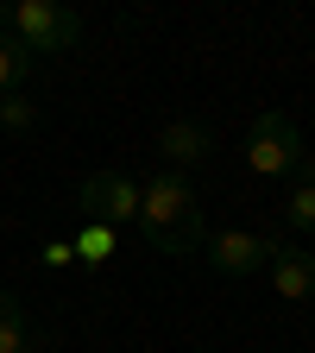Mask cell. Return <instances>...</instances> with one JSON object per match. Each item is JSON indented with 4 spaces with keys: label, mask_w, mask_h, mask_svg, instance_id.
<instances>
[{
    "label": "cell",
    "mask_w": 315,
    "mask_h": 353,
    "mask_svg": "<svg viewBox=\"0 0 315 353\" xmlns=\"http://www.w3.org/2000/svg\"><path fill=\"white\" fill-rule=\"evenodd\" d=\"M132 228H139L158 252H170V259H190L208 240L202 202H196V190H190L183 170H158V176L139 183V221H132Z\"/></svg>",
    "instance_id": "1"
},
{
    "label": "cell",
    "mask_w": 315,
    "mask_h": 353,
    "mask_svg": "<svg viewBox=\"0 0 315 353\" xmlns=\"http://www.w3.org/2000/svg\"><path fill=\"white\" fill-rule=\"evenodd\" d=\"M13 38L26 44L32 57L70 51V44L82 38V13L63 7V0H19V7H13Z\"/></svg>",
    "instance_id": "2"
},
{
    "label": "cell",
    "mask_w": 315,
    "mask_h": 353,
    "mask_svg": "<svg viewBox=\"0 0 315 353\" xmlns=\"http://www.w3.org/2000/svg\"><path fill=\"white\" fill-rule=\"evenodd\" d=\"M246 164L258 170V176H290L296 164H303V132H296V120L290 114H258L252 120V132H246Z\"/></svg>",
    "instance_id": "3"
},
{
    "label": "cell",
    "mask_w": 315,
    "mask_h": 353,
    "mask_svg": "<svg viewBox=\"0 0 315 353\" xmlns=\"http://www.w3.org/2000/svg\"><path fill=\"white\" fill-rule=\"evenodd\" d=\"M82 214L101 221V228H132L139 221V183H132L126 170H88L82 176Z\"/></svg>",
    "instance_id": "4"
},
{
    "label": "cell",
    "mask_w": 315,
    "mask_h": 353,
    "mask_svg": "<svg viewBox=\"0 0 315 353\" xmlns=\"http://www.w3.org/2000/svg\"><path fill=\"white\" fill-rule=\"evenodd\" d=\"M202 252H208V265L221 278H252L258 265L278 252V234H240V228H227V234H208Z\"/></svg>",
    "instance_id": "5"
},
{
    "label": "cell",
    "mask_w": 315,
    "mask_h": 353,
    "mask_svg": "<svg viewBox=\"0 0 315 353\" xmlns=\"http://www.w3.org/2000/svg\"><path fill=\"white\" fill-rule=\"evenodd\" d=\"M158 152H164L170 170H196V164H208V152H214V132H208L202 120H164Z\"/></svg>",
    "instance_id": "6"
},
{
    "label": "cell",
    "mask_w": 315,
    "mask_h": 353,
    "mask_svg": "<svg viewBox=\"0 0 315 353\" xmlns=\"http://www.w3.org/2000/svg\"><path fill=\"white\" fill-rule=\"evenodd\" d=\"M265 272H272V290H278L284 303H309V296H315V252H290V246L278 240V252L265 259Z\"/></svg>",
    "instance_id": "7"
},
{
    "label": "cell",
    "mask_w": 315,
    "mask_h": 353,
    "mask_svg": "<svg viewBox=\"0 0 315 353\" xmlns=\"http://www.w3.org/2000/svg\"><path fill=\"white\" fill-rule=\"evenodd\" d=\"M38 347V328L26 316V303L13 290H0V353H32Z\"/></svg>",
    "instance_id": "8"
},
{
    "label": "cell",
    "mask_w": 315,
    "mask_h": 353,
    "mask_svg": "<svg viewBox=\"0 0 315 353\" xmlns=\"http://www.w3.org/2000/svg\"><path fill=\"white\" fill-rule=\"evenodd\" d=\"M284 221L296 234H315V164L303 158L296 164V183H290V202H284Z\"/></svg>",
    "instance_id": "9"
},
{
    "label": "cell",
    "mask_w": 315,
    "mask_h": 353,
    "mask_svg": "<svg viewBox=\"0 0 315 353\" xmlns=\"http://www.w3.org/2000/svg\"><path fill=\"white\" fill-rule=\"evenodd\" d=\"M32 51H26V44L13 38V32H0V95H19V82L32 76Z\"/></svg>",
    "instance_id": "10"
},
{
    "label": "cell",
    "mask_w": 315,
    "mask_h": 353,
    "mask_svg": "<svg viewBox=\"0 0 315 353\" xmlns=\"http://www.w3.org/2000/svg\"><path fill=\"white\" fill-rule=\"evenodd\" d=\"M114 240H120L114 228H101V221H88V228H82V234L70 240V252H76L82 265H108V259H114Z\"/></svg>",
    "instance_id": "11"
},
{
    "label": "cell",
    "mask_w": 315,
    "mask_h": 353,
    "mask_svg": "<svg viewBox=\"0 0 315 353\" xmlns=\"http://www.w3.org/2000/svg\"><path fill=\"white\" fill-rule=\"evenodd\" d=\"M0 126H7V132H32V126H38V101H26V95H0Z\"/></svg>",
    "instance_id": "12"
}]
</instances>
